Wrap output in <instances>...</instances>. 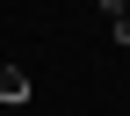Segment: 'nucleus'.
Listing matches in <instances>:
<instances>
[{
	"instance_id": "nucleus-1",
	"label": "nucleus",
	"mask_w": 130,
	"mask_h": 116,
	"mask_svg": "<svg viewBox=\"0 0 130 116\" xmlns=\"http://www.w3.org/2000/svg\"><path fill=\"white\" fill-rule=\"evenodd\" d=\"M0 102H7V109L29 102V73H22V65H0Z\"/></svg>"
},
{
	"instance_id": "nucleus-2",
	"label": "nucleus",
	"mask_w": 130,
	"mask_h": 116,
	"mask_svg": "<svg viewBox=\"0 0 130 116\" xmlns=\"http://www.w3.org/2000/svg\"><path fill=\"white\" fill-rule=\"evenodd\" d=\"M108 36H116V51H130V15H116V22H108Z\"/></svg>"
}]
</instances>
